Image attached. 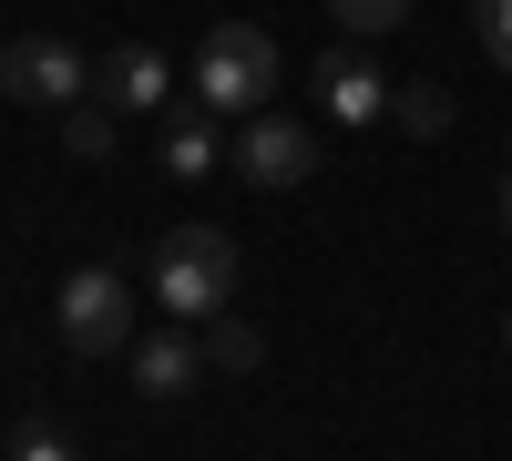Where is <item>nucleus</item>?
Segmentation results:
<instances>
[{
  "label": "nucleus",
  "mask_w": 512,
  "mask_h": 461,
  "mask_svg": "<svg viewBox=\"0 0 512 461\" xmlns=\"http://www.w3.org/2000/svg\"><path fill=\"white\" fill-rule=\"evenodd\" d=\"M277 72H287V62H277V41L256 31V21H216L185 82H195L205 113H246V123H256V113L277 103Z\"/></svg>",
  "instance_id": "obj_1"
},
{
  "label": "nucleus",
  "mask_w": 512,
  "mask_h": 461,
  "mask_svg": "<svg viewBox=\"0 0 512 461\" xmlns=\"http://www.w3.org/2000/svg\"><path fill=\"white\" fill-rule=\"evenodd\" d=\"M154 298H164V318H226V298H236V236L226 226H175L154 246Z\"/></svg>",
  "instance_id": "obj_2"
},
{
  "label": "nucleus",
  "mask_w": 512,
  "mask_h": 461,
  "mask_svg": "<svg viewBox=\"0 0 512 461\" xmlns=\"http://www.w3.org/2000/svg\"><path fill=\"white\" fill-rule=\"evenodd\" d=\"M52 318H62V349H72V359H113V349L144 339V328H134V287H123V267H72L62 298H52Z\"/></svg>",
  "instance_id": "obj_3"
},
{
  "label": "nucleus",
  "mask_w": 512,
  "mask_h": 461,
  "mask_svg": "<svg viewBox=\"0 0 512 461\" xmlns=\"http://www.w3.org/2000/svg\"><path fill=\"white\" fill-rule=\"evenodd\" d=\"M0 93L31 113H72V103H93V62L52 31H21V41H0Z\"/></svg>",
  "instance_id": "obj_4"
},
{
  "label": "nucleus",
  "mask_w": 512,
  "mask_h": 461,
  "mask_svg": "<svg viewBox=\"0 0 512 461\" xmlns=\"http://www.w3.org/2000/svg\"><path fill=\"white\" fill-rule=\"evenodd\" d=\"M236 175H246L256 195L308 185V175H318V134H308L297 113H256V123H246V144H236Z\"/></svg>",
  "instance_id": "obj_5"
},
{
  "label": "nucleus",
  "mask_w": 512,
  "mask_h": 461,
  "mask_svg": "<svg viewBox=\"0 0 512 461\" xmlns=\"http://www.w3.org/2000/svg\"><path fill=\"white\" fill-rule=\"evenodd\" d=\"M308 93H318V113H328V123H379V113H390V82L369 72L359 41H338V52H318V62H308Z\"/></svg>",
  "instance_id": "obj_6"
},
{
  "label": "nucleus",
  "mask_w": 512,
  "mask_h": 461,
  "mask_svg": "<svg viewBox=\"0 0 512 461\" xmlns=\"http://www.w3.org/2000/svg\"><path fill=\"white\" fill-rule=\"evenodd\" d=\"M93 103H113V113H164V103H175V62H164L154 41H123V52L93 62Z\"/></svg>",
  "instance_id": "obj_7"
},
{
  "label": "nucleus",
  "mask_w": 512,
  "mask_h": 461,
  "mask_svg": "<svg viewBox=\"0 0 512 461\" xmlns=\"http://www.w3.org/2000/svg\"><path fill=\"white\" fill-rule=\"evenodd\" d=\"M205 380V339H185V328H144L134 339V390L144 400H195Z\"/></svg>",
  "instance_id": "obj_8"
},
{
  "label": "nucleus",
  "mask_w": 512,
  "mask_h": 461,
  "mask_svg": "<svg viewBox=\"0 0 512 461\" xmlns=\"http://www.w3.org/2000/svg\"><path fill=\"white\" fill-rule=\"evenodd\" d=\"M154 164H164L175 185H205V175H216V164H236V154H226V134H216V113L195 103V113L164 123V154H154Z\"/></svg>",
  "instance_id": "obj_9"
},
{
  "label": "nucleus",
  "mask_w": 512,
  "mask_h": 461,
  "mask_svg": "<svg viewBox=\"0 0 512 461\" xmlns=\"http://www.w3.org/2000/svg\"><path fill=\"white\" fill-rule=\"evenodd\" d=\"M113 144H123V113L113 103H72L62 113V154L72 164H113Z\"/></svg>",
  "instance_id": "obj_10"
},
{
  "label": "nucleus",
  "mask_w": 512,
  "mask_h": 461,
  "mask_svg": "<svg viewBox=\"0 0 512 461\" xmlns=\"http://www.w3.org/2000/svg\"><path fill=\"white\" fill-rule=\"evenodd\" d=\"M390 123H400V134H441V123H451V93H441V82H400V93H390Z\"/></svg>",
  "instance_id": "obj_11"
},
{
  "label": "nucleus",
  "mask_w": 512,
  "mask_h": 461,
  "mask_svg": "<svg viewBox=\"0 0 512 461\" xmlns=\"http://www.w3.org/2000/svg\"><path fill=\"white\" fill-rule=\"evenodd\" d=\"M328 11H338V31H349V41H379V31L410 21V0H328Z\"/></svg>",
  "instance_id": "obj_12"
},
{
  "label": "nucleus",
  "mask_w": 512,
  "mask_h": 461,
  "mask_svg": "<svg viewBox=\"0 0 512 461\" xmlns=\"http://www.w3.org/2000/svg\"><path fill=\"white\" fill-rule=\"evenodd\" d=\"M205 359H216V369H256V359H267V339L236 328V318H205Z\"/></svg>",
  "instance_id": "obj_13"
},
{
  "label": "nucleus",
  "mask_w": 512,
  "mask_h": 461,
  "mask_svg": "<svg viewBox=\"0 0 512 461\" xmlns=\"http://www.w3.org/2000/svg\"><path fill=\"white\" fill-rule=\"evenodd\" d=\"M11 461H82V451H72V431H52V421H21V431H11Z\"/></svg>",
  "instance_id": "obj_14"
},
{
  "label": "nucleus",
  "mask_w": 512,
  "mask_h": 461,
  "mask_svg": "<svg viewBox=\"0 0 512 461\" xmlns=\"http://www.w3.org/2000/svg\"><path fill=\"white\" fill-rule=\"evenodd\" d=\"M472 31H482V52L512 72V0H472Z\"/></svg>",
  "instance_id": "obj_15"
},
{
  "label": "nucleus",
  "mask_w": 512,
  "mask_h": 461,
  "mask_svg": "<svg viewBox=\"0 0 512 461\" xmlns=\"http://www.w3.org/2000/svg\"><path fill=\"white\" fill-rule=\"evenodd\" d=\"M502 236H512V175H502Z\"/></svg>",
  "instance_id": "obj_16"
},
{
  "label": "nucleus",
  "mask_w": 512,
  "mask_h": 461,
  "mask_svg": "<svg viewBox=\"0 0 512 461\" xmlns=\"http://www.w3.org/2000/svg\"><path fill=\"white\" fill-rule=\"evenodd\" d=\"M502 349H512V318H502Z\"/></svg>",
  "instance_id": "obj_17"
}]
</instances>
